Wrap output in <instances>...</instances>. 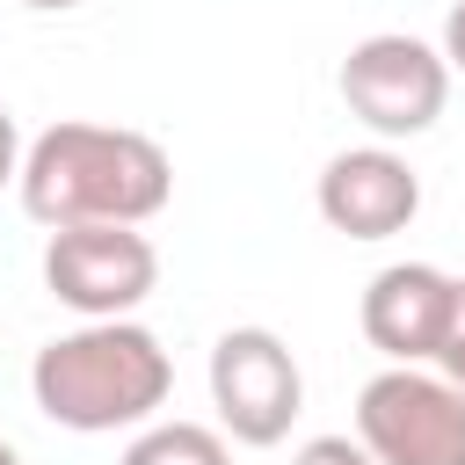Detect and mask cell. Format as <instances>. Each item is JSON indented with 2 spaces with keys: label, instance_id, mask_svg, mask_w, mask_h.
<instances>
[{
  "label": "cell",
  "instance_id": "cell-9",
  "mask_svg": "<svg viewBox=\"0 0 465 465\" xmlns=\"http://www.w3.org/2000/svg\"><path fill=\"white\" fill-rule=\"evenodd\" d=\"M124 465H232V450L203 421H153L124 443Z\"/></svg>",
  "mask_w": 465,
  "mask_h": 465
},
{
  "label": "cell",
  "instance_id": "cell-4",
  "mask_svg": "<svg viewBox=\"0 0 465 465\" xmlns=\"http://www.w3.org/2000/svg\"><path fill=\"white\" fill-rule=\"evenodd\" d=\"M356 436L385 465H465V385L392 363L356 392Z\"/></svg>",
  "mask_w": 465,
  "mask_h": 465
},
{
  "label": "cell",
  "instance_id": "cell-14",
  "mask_svg": "<svg viewBox=\"0 0 465 465\" xmlns=\"http://www.w3.org/2000/svg\"><path fill=\"white\" fill-rule=\"evenodd\" d=\"M22 7H44V15H65V7H80V0H22Z\"/></svg>",
  "mask_w": 465,
  "mask_h": 465
},
{
  "label": "cell",
  "instance_id": "cell-5",
  "mask_svg": "<svg viewBox=\"0 0 465 465\" xmlns=\"http://www.w3.org/2000/svg\"><path fill=\"white\" fill-rule=\"evenodd\" d=\"M160 283V254L138 225H58L44 247V291L80 320H131Z\"/></svg>",
  "mask_w": 465,
  "mask_h": 465
},
{
  "label": "cell",
  "instance_id": "cell-15",
  "mask_svg": "<svg viewBox=\"0 0 465 465\" xmlns=\"http://www.w3.org/2000/svg\"><path fill=\"white\" fill-rule=\"evenodd\" d=\"M0 465H22V450H15V443H7V436H0Z\"/></svg>",
  "mask_w": 465,
  "mask_h": 465
},
{
  "label": "cell",
  "instance_id": "cell-13",
  "mask_svg": "<svg viewBox=\"0 0 465 465\" xmlns=\"http://www.w3.org/2000/svg\"><path fill=\"white\" fill-rule=\"evenodd\" d=\"M443 58H450V73H465V0L443 15Z\"/></svg>",
  "mask_w": 465,
  "mask_h": 465
},
{
  "label": "cell",
  "instance_id": "cell-10",
  "mask_svg": "<svg viewBox=\"0 0 465 465\" xmlns=\"http://www.w3.org/2000/svg\"><path fill=\"white\" fill-rule=\"evenodd\" d=\"M291 465H385L363 436H312V443H298V458Z\"/></svg>",
  "mask_w": 465,
  "mask_h": 465
},
{
  "label": "cell",
  "instance_id": "cell-8",
  "mask_svg": "<svg viewBox=\"0 0 465 465\" xmlns=\"http://www.w3.org/2000/svg\"><path fill=\"white\" fill-rule=\"evenodd\" d=\"M450 291L458 276H443L436 262H392L371 276L363 291V334L378 356L392 363H436L443 334H450Z\"/></svg>",
  "mask_w": 465,
  "mask_h": 465
},
{
  "label": "cell",
  "instance_id": "cell-6",
  "mask_svg": "<svg viewBox=\"0 0 465 465\" xmlns=\"http://www.w3.org/2000/svg\"><path fill=\"white\" fill-rule=\"evenodd\" d=\"M211 407H218L232 443H254V450L283 443L298 407H305L298 356L269 327H225L211 341Z\"/></svg>",
  "mask_w": 465,
  "mask_h": 465
},
{
  "label": "cell",
  "instance_id": "cell-1",
  "mask_svg": "<svg viewBox=\"0 0 465 465\" xmlns=\"http://www.w3.org/2000/svg\"><path fill=\"white\" fill-rule=\"evenodd\" d=\"M22 211L36 225H145L174 196V160L160 138L124 124H51L22 153Z\"/></svg>",
  "mask_w": 465,
  "mask_h": 465
},
{
  "label": "cell",
  "instance_id": "cell-7",
  "mask_svg": "<svg viewBox=\"0 0 465 465\" xmlns=\"http://www.w3.org/2000/svg\"><path fill=\"white\" fill-rule=\"evenodd\" d=\"M421 211V174L392 145H356L320 167V218L349 240H392Z\"/></svg>",
  "mask_w": 465,
  "mask_h": 465
},
{
  "label": "cell",
  "instance_id": "cell-2",
  "mask_svg": "<svg viewBox=\"0 0 465 465\" xmlns=\"http://www.w3.org/2000/svg\"><path fill=\"white\" fill-rule=\"evenodd\" d=\"M29 392H36V407L58 429L109 436V429H138V421H153L167 407L174 363H167L153 327H138V320H87V327H73V334L36 349Z\"/></svg>",
  "mask_w": 465,
  "mask_h": 465
},
{
  "label": "cell",
  "instance_id": "cell-3",
  "mask_svg": "<svg viewBox=\"0 0 465 465\" xmlns=\"http://www.w3.org/2000/svg\"><path fill=\"white\" fill-rule=\"evenodd\" d=\"M341 102L378 138H414L450 102V58H443V44H421L407 29H378V36L349 44V58H341Z\"/></svg>",
  "mask_w": 465,
  "mask_h": 465
},
{
  "label": "cell",
  "instance_id": "cell-12",
  "mask_svg": "<svg viewBox=\"0 0 465 465\" xmlns=\"http://www.w3.org/2000/svg\"><path fill=\"white\" fill-rule=\"evenodd\" d=\"M22 153H29V145H22V131H15V116L0 109V189H7V182H22Z\"/></svg>",
  "mask_w": 465,
  "mask_h": 465
},
{
  "label": "cell",
  "instance_id": "cell-11",
  "mask_svg": "<svg viewBox=\"0 0 465 465\" xmlns=\"http://www.w3.org/2000/svg\"><path fill=\"white\" fill-rule=\"evenodd\" d=\"M436 363H443L450 385H465V276H458V291H450V334H443Z\"/></svg>",
  "mask_w": 465,
  "mask_h": 465
}]
</instances>
